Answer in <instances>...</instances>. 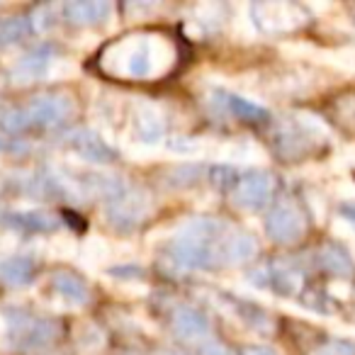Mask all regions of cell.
<instances>
[{"label":"cell","instance_id":"obj_1","mask_svg":"<svg viewBox=\"0 0 355 355\" xmlns=\"http://www.w3.org/2000/svg\"><path fill=\"white\" fill-rule=\"evenodd\" d=\"M163 44L153 37H124L103 54V69L119 78H146L156 71V56Z\"/></svg>","mask_w":355,"mask_h":355},{"label":"cell","instance_id":"obj_2","mask_svg":"<svg viewBox=\"0 0 355 355\" xmlns=\"http://www.w3.org/2000/svg\"><path fill=\"white\" fill-rule=\"evenodd\" d=\"M219 232L222 224L217 219H195L168 243V258L190 270L209 268L217 261V248L209 246V239L217 236Z\"/></svg>","mask_w":355,"mask_h":355},{"label":"cell","instance_id":"obj_3","mask_svg":"<svg viewBox=\"0 0 355 355\" xmlns=\"http://www.w3.org/2000/svg\"><path fill=\"white\" fill-rule=\"evenodd\" d=\"M251 17L258 30L266 35H287V32L300 30L306 22L304 8H300L297 3H277V0L253 3Z\"/></svg>","mask_w":355,"mask_h":355},{"label":"cell","instance_id":"obj_4","mask_svg":"<svg viewBox=\"0 0 355 355\" xmlns=\"http://www.w3.org/2000/svg\"><path fill=\"white\" fill-rule=\"evenodd\" d=\"M275 193V178L266 171H251L241 175L232 188V202L248 212L263 209Z\"/></svg>","mask_w":355,"mask_h":355},{"label":"cell","instance_id":"obj_5","mask_svg":"<svg viewBox=\"0 0 355 355\" xmlns=\"http://www.w3.org/2000/svg\"><path fill=\"white\" fill-rule=\"evenodd\" d=\"M304 214L292 200H280L272 205V209L266 217V232L275 243H295L304 236Z\"/></svg>","mask_w":355,"mask_h":355},{"label":"cell","instance_id":"obj_6","mask_svg":"<svg viewBox=\"0 0 355 355\" xmlns=\"http://www.w3.org/2000/svg\"><path fill=\"white\" fill-rule=\"evenodd\" d=\"M148 198L144 190H129L124 188L117 198L107 200L105 205V214H107V222L117 229H134L144 222L148 212Z\"/></svg>","mask_w":355,"mask_h":355},{"label":"cell","instance_id":"obj_7","mask_svg":"<svg viewBox=\"0 0 355 355\" xmlns=\"http://www.w3.org/2000/svg\"><path fill=\"white\" fill-rule=\"evenodd\" d=\"M61 141H64L66 148H71L76 156L83 158V161H88V163H100V166H105V163H112L114 158H117L114 148L90 127L71 129V132L64 134Z\"/></svg>","mask_w":355,"mask_h":355},{"label":"cell","instance_id":"obj_8","mask_svg":"<svg viewBox=\"0 0 355 355\" xmlns=\"http://www.w3.org/2000/svg\"><path fill=\"white\" fill-rule=\"evenodd\" d=\"M10 319V336L12 343L20 348H42V345L51 343L56 336V324L49 319H40V316L30 314H8Z\"/></svg>","mask_w":355,"mask_h":355},{"label":"cell","instance_id":"obj_9","mask_svg":"<svg viewBox=\"0 0 355 355\" xmlns=\"http://www.w3.org/2000/svg\"><path fill=\"white\" fill-rule=\"evenodd\" d=\"M32 127H59L73 114V100L69 95H40L25 105Z\"/></svg>","mask_w":355,"mask_h":355},{"label":"cell","instance_id":"obj_10","mask_svg":"<svg viewBox=\"0 0 355 355\" xmlns=\"http://www.w3.org/2000/svg\"><path fill=\"white\" fill-rule=\"evenodd\" d=\"M261 275H253V280L258 285H266L277 290L280 295H297L304 285V277H302V270H297L290 261H275L272 266L263 268V270H256Z\"/></svg>","mask_w":355,"mask_h":355},{"label":"cell","instance_id":"obj_11","mask_svg":"<svg viewBox=\"0 0 355 355\" xmlns=\"http://www.w3.org/2000/svg\"><path fill=\"white\" fill-rule=\"evenodd\" d=\"M56 61V51L49 44H40L30 49L27 54L20 56L15 66H12V80L17 83H30V80H40L42 76L49 73V69Z\"/></svg>","mask_w":355,"mask_h":355},{"label":"cell","instance_id":"obj_12","mask_svg":"<svg viewBox=\"0 0 355 355\" xmlns=\"http://www.w3.org/2000/svg\"><path fill=\"white\" fill-rule=\"evenodd\" d=\"M0 222L10 229L30 234H49L59 229V219L42 209H6V212H0Z\"/></svg>","mask_w":355,"mask_h":355},{"label":"cell","instance_id":"obj_13","mask_svg":"<svg viewBox=\"0 0 355 355\" xmlns=\"http://www.w3.org/2000/svg\"><path fill=\"white\" fill-rule=\"evenodd\" d=\"M258 253V241L248 232H232L219 239L217 243V261L227 266H241L248 263Z\"/></svg>","mask_w":355,"mask_h":355},{"label":"cell","instance_id":"obj_14","mask_svg":"<svg viewBox=\"0 0 355 355\" xmlns=\"http://www.w3.org/2000/svg\"><path fill=\"white\" fill-rule=\"evenodd\" d=\"M112 12V6L107 0H71L61 8V15L66 22L76 27H88L105 22Z\"/></svg>","mask_w":355,"mask_h":355},{"label":"cell","instance_id":"obj_15","mask_svg":"<svg viewBox=\"0 0 355 355\" xmlns=\"http://www.w3.org/2000/svg\"><path fill=\"white\" fill-rule=\"evenodd\" d=\"M173 331H175L178 338L198 343V340L209 336V319L193 306H178L173 311Z\"/></svg>","mask_w":355,"mask_h":355},{"label":"cell","instance_id":"obj_16","mask_svg":"<svg viewBox=\"0 0 355 355\" xmlns=\"http://www.w3.org/2000/svg\"><path fill=\"white\" fill-rule=\"evenodd\" d=\"M132 127L137 141L146 144V146H156L166 137V122H163V117L151 105H139L137 112H134Z\"/></svg>","mask_w":355,"mask_h":355},{"label":"cell","instance_id":"obj_17","mask_svg":"<svg viewBox=\"0 0 355 355\" xmlns=\"http://www.w3.org/2000/svg\"><path fill=\"white\" fill-rule=\"evenodd\" d=\"M319 266L334 277H353V272H355L353 258L345 253V248L336 246V243H326V246H321Z\"/></svg>","mask_w":355,"mask_h":355},{"label":"cell","instance_id":"obj_18","mask_svg":"<svg viewBox=\"0 0 355 355\" xmlns=\"http://www.w3.org/2000/svg\"><path fill=\"white\" fill-rule=\"evenodd\" d=\"M35 277V261L30 256H10L0 261V280L6 285L22 287Z\"/></svg>","mask_w":355,"mask_h":355},{"label":"cell","instance_id":"obj_19","mask_svg":"<svg viewBox=\"0 0 355 355\" xmlns=\"http://www.w3.org/2000/svg\"><path fill=\"white\" fill-rule=\"evenodd\" d=\"M51 285H54V290L59 292L64 300H69L71 304L80 306V304H85V302L90 300L88 285H85L78 275H73V272H69V270L54 272V277H51Z\"/></svg>","mask_w":355,"mask_h":355},{"label":"cell","instance_id":"obj_20","mask_svg":"<svg viewBox=\"0 0 355 355\" xmlns=\"http://www.w3.org/2000/svg\"><path fill=\"white\" fill-rule=\"evenodd\" d=\"M219 103H222L224 110L234 114V117H241L246 122H263L268 117V112L261 107V105L251 103V100L241 98V95H234V93H219Z\"/></svg>","mask_w":355,"mask_h":355},{"label":"cell","instance_id":"obj_21","mask_svg":"<svg viewBox=\"0 0 355 355\" xmlns=\"http://www.w3.org/2000/svg\"><path fill=\"white\" fill-rule=\"evenodd\" d=\"M27 35H32L27 17H8L0 22V44H15Z\"/></svg>","mask_w":355,"mask_h":355},{"label":"cell","instance_id":"obj_22","mask_svg":"<svg viewBox=\"0 0 355 355\" xmlns=\"http://www.w3.org/2000/svg\"><path fill=\"white\" fill-rule=\"evenodd\" d=\"M202 173L205 168L198 166V163H185V166H178L171 171V175H168V183L175 185V188H190V185H198L200 180H202Z\"/></svg>","mask_w":355,"mask_h":355},{"label":"cell","instance_id":"obj_23","mask_svg":"<svg viewBox=\"0 0 355 355\" xmlns=\"http://www.w3.org/2000/svg\"><path fill=\"white\" fill-rule=\"evenodd\" d=\"M27 22H30L32 35H42V32H46L49 27H54L56 8L54 6H37L35 10L27 15Z\"/></svg>","mask_w":355,"mask_h":355},{"label":"cell","instance_id":"obj_24","mask_svg":"<svg viewBox=\"0 0 355 355\" xmlns=\"http://www.w3.org/2000/svg\"><path fill=\"white\" fill-rule=\"evenodd\" d=\"M0 127L10 134H20V132H25V129H30L32 124H30V117H27L25 107H12L0 114Z\"/></svg>","mask_w":355,"mask_h":355},{"label":"cell","instance_id":"obj_25","mask_svg":"<svg viewBox=\"0 0 355 355\" xmlns=\"http://www.w3.org/2000/svg\"><path fill=\"white\" fill-rule=\"evenodd\" d=\"M314 355H355V345L348 340H331L324 348H319Z\"/></svg>","mask_w":355,"mask_h":355},{"label":"cell","instance_id":"obj_26","mask_svg":"<svg viewBox=\"0 0 355 355\" xmlns=\"http://www.w3.org/2000/svg\"><path fill=\"white\" fill-rule=\"evenodd\" d=\"M200 355H232V353H229V348L224 343L212 340V343H205L202 348H200Z\"/></svg>","mask_w":355,"mask_h":355},{"label":"cell","instance_id":"obj_27","mask_svg":"<svg viewBox=\"0 0 355 355\" xmlns=\"http://www.w3.org/2000/svg\"><path fill=\"white\" fill-rule=\"evenodd\" d=\"M241 355H277V353L266 348V345H246V348L241 350Z\"/></svg>","mask_w":355,"mask_h":355},{"label":"cell","instance_id":"obj_28","mask_svg":"<svg viewBox=\"0 0 355 355\" xmlns=\"http://www.w3.org/2000/svg\"><path fill=\"white\" fill-rule=\"evenodd\" d=\"M340 212H343L345 219H350V222L355 224V205H343V207H340Z\"/></svg>","mask_w":355,"mask_h":355},{"label":"cell","instance_id":"obj_29","mask_svg":"<svg viewBox=\"0 0 355 355\" xmlns=\"http://www.w3.org/2000/svg\"><path fill=\"white\" fill-rule=\"evenodd\" d=\"M3 148H8V139L0 134V151H3Z\"/></svg>","mask_w":355,"mask_h":355}]
</instances>
